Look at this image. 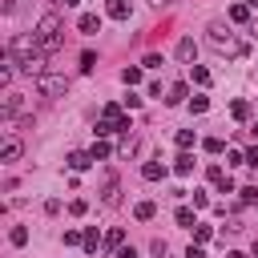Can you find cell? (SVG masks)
I'll return each instance as SVG.
<instances>
[{
  "label": "cell",
  "instance_id": "9c48e42d",
  "mask_svg": "<svg viewBox=\"0 0 258 258\" xmlns=\"http://www.w3.org/2000/svg\"><path fill=\"white\" fill-rule=\"evenodd\" d=\"M81 246H85V254H97V250L105 246V234H97V226H89V230H85V242H81Z\"/></svg>",
  "mask_w": 258,
  "mask_h": 258
},
{
  "label": "cell",
  "instance_id": "1f68e13d",
  "mask_svg": "<svg viewBox=\"0 0 258 258\" xmlns=\"http://www.w3.org/2000/svg\"><path fill=\"white\" fill-rule=\"evenodd\" d=\"M238 194H242V202H246V206H254V202H258V185H246V189H238Z\"/></svg>",
  "mask_w": 258,
  "mask_h": 258
},
{
  "label": "cell",
  "instance_id": "3957f363",
  "mask_svg": "<svg viewBox=\"0 0 258 258\" xmlns=\"http://www.w3.org/2000/svg\"><path fill=\"white\" fill-rule=\"evenodd\" d=\"M36 93H40V97H64V93H69V77L40 73V77H36Z\"/></svg>",
  "mask_w": 258,
  "mask_h": 258
},
{
  "label": "cell",
  "instance_id": "5b68a950",
  "mask_svg": "<svg viewBox=\"0 0 258 258\" xmlns=\"http://www.w3.org/2000/svg\"><path fill=\"white\" fill-rule=\"evenodd\" d=\"M173 56H177L181 64H194V56H198V44H194V36H181V40H177V48H173Z\"/></svg>",
  "mask_w": 258,
  "mask_h": 258
},
{
  "label": "cell",
  "instance_id": "603a6c76",
  "mask_svg": "<svg viewBox=\"0 0 258 258\" xmlns=\"http://www.w3.org/2000/svg\"><path fill=\"white\" fill-rule=\"evenodd\" d=\"M89 153H93V161H105L113 149H109V141H93V149H89Z\"/></svg>",
  "mask_w": 258,
  "mask_h": 258
},
{
  "label": "cell",
  "instance_id": "9a60e30c",
  "mask_svg": "<svg viewBox=\"0 0 258 258\" xmlns=\"http://www.w3.org/2000/svg\"><path fill=\"white\" fill-rule=\"evenodd\" d=\"M0 157H4V161H16V157H20V141H16V137H4V149H0Z\"/></svg>",
  "mask_w": 258,
  "mask_h": 258
},
{
  "label": "cell",
  "instance_id": "7bdbcfd3",
  "mask_svg": "<svg viewBox=\"0 0 258 258\" xmlns=\"http://www.w3.org/2000/svg\"><path fill=\"white\" fill-rule=\"evenodd\" d=\"M246 4H250V8H258V0H246Z\"/></svg>",
  "mask_w": 258,
  "mask_h": 258
},
{
  "label": "cell",
  "instance_id": "ee69618b",
  "mask_svg": "<svg viewBox=\"0 0 258 258\" xmlns=\"http://www.w3.org/2000/svg\"><path fill=\"white\" fill-rule=\"evenodd\" d=\"M254 258H258V242H254Z\"/></svg>",
  "mask_w": 258,
  "mask_h": 258
},
{
  "label": "cell",
  "instance_id": "ac0fdd59",
  "mask_svg": "<svg viewBox=\"0 0 258 258\" xmlns=\"http://www.w3.org/2000/svg\"><path fill=\"white\" fill-rule=\"evenodd\" d=\"M173 218H177V226H185V230H194V226H198V218H194V210H189V206H177V214H173Z\"/></svg>",
  "mask_w": 258,
  "mask_h": 258
},
{
  "label": "cell",
  "instance_id": "4fadbf2b",
  "mask_svg": "<svg viewBox=\"0 0 258 258\" xmlns=\"http://www.w3.org/2000/svg\"><path fill=\"white\" fill-rule=\"evenodd\" d=\"M121 246H125V230H121V226L105 230V250H121Z\"/></svg>",
  "mask_w": 258,
  "mask_h": 258
},
{
  "label": "cell",
  "instance_id": "f1b7e54d",
  "mask_svg": "<svg viewBox=\"0 0 258 258\" xmlns=\"http://www.w3.org/2000/svg\"><path fill=\"white\" fill-rule=\"evenodd\" d=\"M109 133H117V125H113V121H105V117H101V121H97V137H109Z\"/></svg>",
  "mask_w": 258,
  "mask_h": 258
},
{
  "label": "cell",
  "instance_id": "52a82bcc",
  "mask_svg": "<svg viewBox=\"0 0 258 258\" xmlns=\"http://www.w3.org/2000/svg\"><path fill=\"white\" fill-rule=\"evenodd\" d=\"M77 28H81L85 36H93V32H101V16H97V12H81V20H77Z\"/></svg>",
  "mask_w": 258,
  "mask_h": 258
},
{
  "label": "cell",
  "instance_id": "83f0119b",
  "mask_svg": "<svg viewBox=\"0 0 258 258\" xmlns=\"http://www.w3.org/2000/svg\"><path fill=\"white\" fill-rule=\"evenodd\" d=\"M97 69V56L93 52H81V73H93Z\"/></svg>",
  "mask_w": 258,
  "mask_h": 258
},
{
  "label": "cell",
  "instance_id": "d590c367",
  "mask_svg": "<svg viewBox=\"0 0 258 258\" xmlns=\"http://www.w3.org/2000/svg\"><path fill=\"white\" fill-rule=\"evenodd\" d=\"M185 258H206V250H202V242H198V246H189V250H185Z\"/></svg>",
  "mask_w": 258,
  "mask_h": 258
},
{
  "label": "cell",
  "instance_id": "4dcf8cb0",
  "mask_svg": "<svg viewBox=\"0 0 258 258\" xmlns=\"http://www.w3.org/2000/svg\"><path fill=\"white\" fill-rule=\"evenodd\" d=\"M149 250H153L157 258H165V254H169V246H165V238H153V242H149Z\"/></svg>",
  "mask_w": 258,
  "mask_h": 258
},
{
  "label": "cell",
  "instance_id": "30bf717a",
  "mask_svg": "<svg viewBox=\"0 0 258 258\" xmlns=\"http://www.w3.org/2000/svg\"><path fill=\"white\" fill-rule=\"evenodd\" d=\"M105 12H109L113 20H129V12H133V4H129V0H109V4H105Z\"/></svg>",
  "mask_w": 258,
  "mask_h": 258
},
{
  "label": "cell",
  "instance_id": "836d02e7",
  "mask_svg": "<svg viewBox=\"0 0 258 258\" xmlns=\"http://www.w3.org/2000/svg\"><path fill=\"white\" fill-rule=\"evenodd\" d=\"M141 64H145V69H161V56H157V52H145V60H141Z\"/></svg>",
  "mask_w": 258,
  "mask_h": 258
},
{
  "label": "cell",
  "instance_id": "ab89813d",
  "mask_svg": "<svg viewBox=\"0 0 258 258\" xmlns=\"http://www.w3.org/2000/svg\"><path fill=\"white\" fill-rule=\"evenodd\" d=\"M52 4H64V8H73V4H81V0H52Z\"/></svg>",
  "mask_w": 258,
  "mask_h": 258
},
{
  "label": "cell",
  "instance_id": "4316f807",
  "mask_svg": "<svg viewBox=\"0 0 258 258\" xmlns=\"http://www.w3.org/2000/svg\"><path fill=\"white\" fill-rule=\"evenodd\" d=\"M85 210H89V202H85V198H73V202H69V214H73V218H81Z\"/></svg>",
  "mask_w": 258,
  "mask_h": 258
},
{
  "label": "cell",
  "instance_id": "f546056e",
  "mask_svg": "<svg viewBox=\"0 0 258 258\" xmlns=\"http://www.w3.org/2000/svg\"><path fill=\"white\" fill-rule=\"evenodd\" d=\"M210 206V194L206 189H194V210H206Z\"/></svg>",
  "mask_w": 258,
  "mask_h": 258
},
{
  "label": "cell",
  "instance_id": "d6a6232c",
  "mask_svg": "<svg viewBox=\"0 0 258 258\" xmlns=\"http://www.w3.org/2000/svg\"><path fill=\"white\" fill-rule=\"evenodd\" d=\"M189 109H194V113H206L210 101H206V97H189Z\"/></svg>",
  "mask_w": 258,
  "mask_h": 258
},
{
  "label": "cell",
  "instance_id": "8992f818",
  "mask_svg": "<svg viewBox=\"0 0 258 258\" xmlns=\"http://www.w3.org/2000/svg\"><path fill=\"white\" fill-rule=\"evenodd\" d=\"M173 173H177V177H189V173H194V153H189V149H181V153L173 157Z\"/></svg>",
  "mask_w": 258,
  "mask_h": 258
},
{
  "label": "cell",
  "instance_id": "2e32d148",
  "mask_svg": "<svg viewBox=\"0 0 258 258\" xmlns=\"http://www.w3.org/2000/svg\"><path fill=\"white\" fill-rule=\"evenodd\" d=\"M206 177H210V181H214V185H218V189H222V185H226V181H230V173H226V169H222V165H206Z\"/></svg>",
  "mask_w": 258,
  "mask_h": 258
},
{
  "label": "cell",
  "instance_id": "60d3db41",
  "mask_svg": "<svg viewBox=\"0 0 258 258\" xmlns=\"http://www.w3.org/2000/svg\"><path fill=\"white\" fill-rule=\"evenodd\" d=\"M226 258H246V254H242V250H230V254H226Z\"/></svg>",
  "mask_w": 258,
  "mask_h": 258
},
{
  "label": "cell",
  "instance_id": "8d00e7d4",
  "mask_svg": "<svg viewBox=\"0 0 258 258\" xmlns=\"http://www.w3.org/2000/svg\"><path fill=\"white\" fill-rule=\"evenodd\" d=\"M117 258H137V250H133V246H121V250H117Z\"/></svg>",
  "mask_w": 258,
  "mask_h": 258
},
{
  "label": "cell",
  "instance_id": "ba28073f",
  "mask_svg": "<svg viewBox=\"0 0 258 258\" xmlns=\"http://www.w3.org/2000/svg\"><path fill=\"white\" fill-rule=\"evenodd\" d=\"M165 173H169L165 161H145V165H141V177H145V181H161Z\"/></svg>",
  "mask_w": 258,
  "mask_h": 258
},
{
  "label": "cell",
  "instance_id": "d4e9b609",
  "mask_svg": "<svg viewBox=\"0 0 258 258\" xmlns=\"http://www.w3.org/2000/svg\"><path fill=\"white\" fill-rule=\"evenodd\" d=\"M210 238H214V226L198 222V226H194V242H210Z\"/></svg>",
  "mask_w": 258,
  "mask_h": 258
},
{
  "label": "cell",
  "instance_id": "44dd1931",
  "mask_svg": "<svg viewBox=\"0 0 258 258\" xmlns=\"http://www.w3.org/2000/svg\"><path fill=\"white\" fill-rule=\"evenodd\" d=\"M173 141H177V149H194V145H198L194 129H177V137H173Z\"/></svg>",
  "mask_w": 258,
  "mask_h": 258
},
{
  "label": "cell",
  "instance_id": "ffe728a7",
  "mask_svg": "<svg viewBox=\"0 0 258 258\" xmlns=\"http://www.w3.org/2000/svg\"><path fill=\"white\" fill-rule=\"evenodd\" d=\"M121 81H125L129 89H133V85H141V69H137V64H125V69H121Z\"/></svg>",
  "mask_w": 258,
  "mask_h": 258
},
{
  "label": "cell",
  "instance_id": "e0dca14e",
  "mask_svg": "<svg viewBox=\"0 0 258 258\" xmlns=\"http://www.w3.org/2000/svg\"><path fill=\"white\" fill-rule=\"evenodd\" d=\"M153 214H157V206H153V202H137V206H133V218H137V222H149Z\"/></svg>",
  "mask_w": 258,
  "mask_h": 258
},
{
  "label": "cell",
  "instance_id": "e575fe53",
  "mask_svg": "<svg viewBox=\"0 0 258 258\" xmlns=\"http://www.w3.org/2000/svg\"><path fill=\"white\" fill-rule=\"evenodd\" d=\"M246 165H250V169H258V145H254V149H246Z\"/></svg>",
  "mask_w": 258,
  "mask_h": 258
},
{
  "label": "cell",
  "instance_id": "cb8c5ba5",
  "mask_svg": "<svg viewBox=\"0 0 258 258\" xmlns=\"http://www.w3.org/2000/svg\"><path fill=\"white\" fill-rule=\"evenodd\" d=\"M8 242H12V246H24V242H28V230H24V226H12V230H8Z\"/></svg>",
  "mask_w": 258,
  "mask_h": 258
},
{
  "label": "cell",
  "instance_id": "b9f144b4",
  "mask_svg": "<svg viewBox=\"0 0 258 258\" xmlns=\"http://www.w3.org/2000/svg\"><path fill=\"white\" fill-rule=\"evenodd\" d=\"M246 133H250V137H258V121H254V125H250V129H246Z\"/></svg>",
  "mask_w": 258,
  "mask_h": 258
},
{
  "label": "cell",
  "instance_id": "484cf974",
  "mask_svg": "<svg viewBox=\"0 0 258 258\" xmlns=\"http://www.w3.org/2000/svg\"><path fill=\"white\" fill-rule=\"evenodd\" d=\"M202 149H206V153H222V149H226V141H222V137H206V145H202Z\"/></svg>",
  "mask_w": 258,
  "mask_h": 258
},
{
  "label": "cell",
  "instance_id": "7a4b0ae2",
  "mask_svg": "<svg viewBox=\"0 0 258 258\" xmlns=\"http://www.w3.org/2000/svg\"><path fill=\"white\" fill-rule=\"evenodd\" d=\"M36 40H40L44 52H56V48L64 44V28H60V16H56V12H44V16L36 20Z\"/></svg>",
  "mask_w": 258,
  "mask_h": 258
},
{
  "label": "cell",
  "instance_id": "f35d334b",
  "mask_svg": "<svg viewBox=\"0 0 258 258\" xmlns=\"http://www.w3.org/2000/svg\"><path fill=\"white\" fill-rule=\"evenodd\" d=\"M0 8H4V12H12V8H16V0H0Z\"/></svg>",
  "mask_w": 258,
  "mask_h": 258
},
{
  "label": "cell",
  "instance_id": "7c38bea8",
  "mask_svg": "<svg viewBox=\"0 0 258 258\" xmlns=\"http://www.w3.org/2000/svg\"><path fill=\"white\" fill-rule=\"evenodd\" d=\"M89 165H93V153H85V149H73V153H69V169L81 173V169H89Z\"/></svg>",
  "mask_w": 258,
  "mask_h": 258
},
{
  "label": "cell",
  "instance_id": "6da1fadb",
  "mask_svg": "<svg viewBox=\"0 0 258 258\" xmlns=\"http://www.w3.org/2000/svg\"><path fill=\"white\" fill-rule=\"evenodd\" d=\"M206 44H210L214 52H222V56H234V60H238V56H246V40H238L222 20H214V24L206 28Z\"/></svg>",
  "mask_w": 258,
  "mask_h": 258
},
{
  "label": "cell",
  "instance_id": "7402d4cb",
  "mask_svg": "<svg viewBox=\"0 0 258 258\" xmlns=\"http://www.w3.org/2000/svg\"><path fill=\"white\" fill-rule=\"evenodd\" d=\"M230 113H234V121H250V101H234Z\"/></svg>",
  "mask_w": 258,
  "mask_h": 258
},
{
  "label": "cell",
  "instance_id": "277c9868",
  "mask_svg": "<svg viewBox=\"0 0 258 258\" xmlns=\"http://www.w3.org/2000/svg\"><path fill=\"white\" fill-rule=\"evenodd\" d=\"M101 202H105V206H121V181H117V173L105 177V185H101Z\"/></svg>",
  "mask_w": 258,
  "mask_h": 258
},
{
  "label": "cell",
  "instance_id": "74e56055",
  "mask_svg": "<svg viewBox=\"0 0 258 258\" xmlns=\"http://www.w3.org/2000/svg\"><path fill=\"white\" fill-rule=\"evenodd\" d=\"M153 8H169V4H177V0H149Z\"/></svg>",
  "mask_w": 258,
  "mask_h": 258
},
{
  "label": "cell",
  "instance_id": "5bb4252c",
  "mask_svg": "<svg viewBox=\"0 0 258 258\" xmlns=\"http://www.w3.org/2000/svg\"><path fill=\"white\" fill-rule=\"evenodd\" d=\"M189 77H194V85H210V81H214V73H210L206 64H189Z\"/></svg>",
  "mask_w": 258,
  "mask_h": 258
},
{
  "label": "cell",
  "instance_id": "8fae6325",
  "mask_svg": "<svg viewBox=\"0 0 258 258\" xmlns=\"http://www.w3.org/2000/svg\"><path fill=\"white\" fill-rule=\"evenodd\" d=\"M189 97V85L185 81H177V85H169V93H165V105H181Z\"/></svg>",
  "mask_w": 258,
  "mask_h": 258
},
{
  "label": "cell",
  "instance_id": "d6986e66",
  "mask_svg": "<svg viewBox=\"0 0 258 258\" xmlns=\"http://www.w3.org/2000/svg\"><path fill=\"white\" fill-rule=\"evenodd\" d=\"M230 20L234 24H250V4H234L230 8Z\"/></svg>",
  "mask_w": 258,
  "mask_h": 258
}]
</instances>
